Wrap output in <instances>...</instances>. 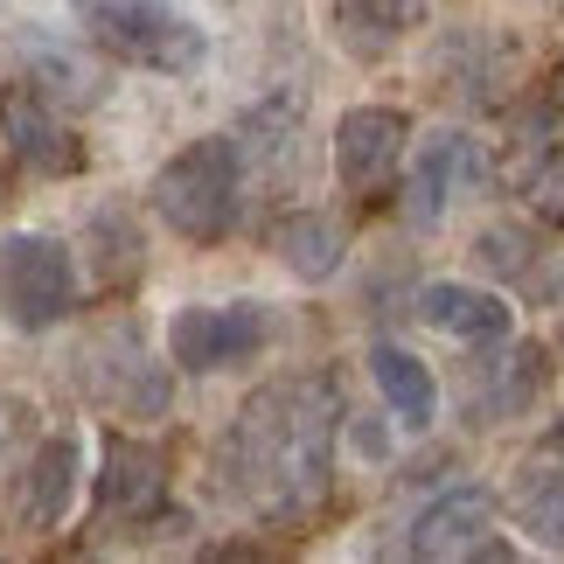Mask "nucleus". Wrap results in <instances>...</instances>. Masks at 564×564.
<instances>
[{
    "mask_svg": "<svg viewBox=\"0 0 564 564\" xmlns=\"http://www.w3.org/2000/svg\"><path fill=\"white\" fill-rule=\"evenodd\" d=\"M279 258H286V272H300V279H335L341 272V230L328 216H293V224L279 230Z\"/></svg>",
    "mask_w": 564,
    "mask_h": 564,
    "instance_id": "17",
    "label": "nucleus"
},
{
    "mask_svg": "<svg viewBox=\"0 0 564 564\" xmlns=\"http://www.w3.org/2000/svg\"><path fill=\"white\" fill-rule=\"evenodd\" d=\"M370 377H377V390H383V404L398 411V419L419 432V425H432L440 419V383H432V370L419 356H404V349H370Z\"/></svg>",
    "mask_w": 564,
    "mask_h": 564,
    "instance_id": "15",
    "label": "nucleus"
},
{
    "mask_svg": "<svg viewBox=\"0 0 564 564\" xmlns=\"http://www.w3.org/2000/svg\"><path fill=\"white\" fill-rule=\"evenodd\" d=\"M404 154V112L390 105H356L349 119L335 126V175L349 188H377Z\"/></svg>",
    "mask_w": 564,
    "mask_h": 564,
    "instance_id": "7",
    "label": "nucleus"
},
{
    "mask_svg": "<svg viewBox=\"0 0 564 564\" xmlns=\"http://www.w3.org/2000/svg\"><path fill=\"white\" fill-rule=\"evenodd\" d=\"M237 175H245V154H237V140L216 133V140H188L147 195H154L167 230H182L188 245H216L237 224Z\"/></svg>",
    "mask_w": 564,
    "mask_h": 564,
    "instance_id": "3",
    "label": "nucleus"
},
{
    "mask_svg": "<svg viewBox=\"0 0 564 564\" xmlns=\"http://www.w3.org/2000/svg\"><path fill=\"white\" fill-rule=\"evenodd\" d=\"M516 523H523L544 551H564V460H530L516 474Z\"/></svg>",
    "mask_w": 564,
    "mask_h": 564,
    "instance_id": "16",
    "label": "nucleus"
},
{
    "mask_svg": "<svg viewBox=\"0 0 564 564\" xmlns=\"http://www.w3.org/2000/svg\"><path fill=\"white\" fill-rule=\"evenodd\" d=\"M161 502V453L147 440H112L105 446V481H98V509L105 516H147Z\"/></svg>",
    "mask_w": 564,
    "mask_h": 564,
    "instance_id": "13",
    "label": "nucleus"
},
{
    "mask_svg": "<svg viewBox=\"0 0 564 564\" xmlns=\"http://www.w3.org/2000/svg\"><path fill=\"white\" fill-rule=\"evenodd\" d=\"M335 425L341 398L328 377H279L258 398H245L237 425L216 446V474L237 509L265 516V523H293L328 495L335 474Z\"/></svg>",
    "mask_w": 564,
    "mask_h": 564,
    "instance_id": "1",
    "label": "nucleus"
},
{
    "mask_svg": "<svg viewBox=\"0 0 564 564\" xmlns=\"http://www.w3.org/2000/svg\"><path fill=\"white\" fill-rule=\"evenodd\" d=\"M488 530H495V495L453 488L411 523V551L419 557H474V551H488Z\"/></svg>",
    "mask_w": 564,
    "mask_h": 564,
    "instance_id": "8",
    "label": "nucleus"
},
{
    "mask_svg": "<svg viewBox=\"0 0 564 564\" xmlns=\"http://www.w3.org/2000/svg\"><path fill=\"white\" fill-rule=\"evenodd\" d=\"M272 321L265 307H251V300H237V307H182L167 321V356L182 362V370L209 377V370H230V362H245L265 349Z\"/></svg>",
    "mask_w": 564,
    "mask_h": 564,
    "instance_id": "5",
    "label": "nucleus"
},
{
    "mask_svg": "<svg viewBox=\"0 0 564 564\" xmlns=\"http://www.w3.org/2000/svg\"><path fill=\"white\" fill-rule=\"evenodd\" d=\"M21 77L35 84V91H50L56 105H91L105 91V70L91 56L63 50L56 35H29V50H21Z\"/></svg>",
    "mask_w": 564,
    "mask_h": 564,
    "instance_id": "14",
    "label": "nucleus"
},
{
    "mask_svg": "<svg viewBox=\"0 0 564 564\" xmlns=\"http://www.w3.org/2000/svg\"><path fill=\"white\" fill-rule=\"evenodd\" d=\"M474 175V140H460V133H440L425 147L419 161H411V182H404V216L419 230H432L446 216V203H453V188H460Z\"/></svg>",
    "mask_w": 564,
    "mask_h": 564,
    "instance_id": "11",
    "label": "nucleus"
},
{
    "mask_svg": "<svg viewBox=\"0 0 564 564\" xmlns=\"http://www.w3.org/2000/svg\"><path fill=\"white\" fill-rule=\"evenodd\" d=\"M70 307H77V258H70V245L50 237V230L0 237V314H8L21 335H42V328H56Z\"/></svg>",
    "mask_w": 564,
    "mask_h": 564,
    "instance_id": "4",
    "label": "nucleus"
},
{
    "mask_svg": "<svg viewBox=\"0 0 564 564\" xmlns=\"http://www.w3.org/2000/svg\"><path fill=\"white\" fill-rule=\"evenodd\" d=\"M77 474H84V446L77 440H42L29 474H21V523L29 530H63V516L77 502Z\"/></svg>",
    "mask_w": 564,
    "mask_h": 564,
    "instance_id": "9",
    "label": "nucleus"
},
{
    "mask_svg": "<svg viewBox=\"0 0 564 564\" xmlns=\"http://www.w3.org/2000/svg\"><path fill=\"white\" fill-rule=\"evenodd\" d=\"M0 140H8V154L29 175H70V167H84V147L70 140V126L50 105V91H35L29 77H14L0 91Z\"/></svg>",
    "mask_w": 564,
    "mask_h": 564,
    "instance_id": "6",
    "label": "nucleus"
},
{
    "mask_svg": "<svg viewBox=\"0 0 564 564\" xmlns=\"http://www.w3.org/2000/svg\"><path fill=\"white\" fill-rule=\"evenodd\" d=\"M432 14V0H335V35L349 56H383Z\"/></svg>",
    "mask_w": 564,
    "mask_h": 564,
    "instance_id": "12",
    "label": "nucleus"
},
{
    "mask_svg": "<svg viewBox=\"0 0 564 564\" xmlns=\"http://www.w3.org/2000/svg\"><path fill=\"white\" fill-rule=\"evenodd\" d=\"M84 35L98 42V50H112L119 63H133V70H161V77H188L203 70L209 56V35L195 29L188 14H175L167 0H70Z\"/></svg>",
    "mask_w": 564,
    "mask_h": 564,
    "instance_id": "2",
    "label": "nucleus"
},
{
    "mask_svg": "<svg viewBox=\"0 0 564 564\" xmlns=\"http://www.w3.org/2000/svg\"><path fill=\"white\" fill-rule=\"evenodd\" d=\"M419 321L460 341H495V335H509V300L488 286H460V279H432L419 293Z\"/></svg>",
    "mask_w": 564,
    "mask_h": 564,
    "instance_id": "10",
    "label": "nucleus"
}]
</instances>
